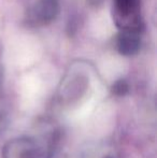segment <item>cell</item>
<instances>
[{"label": "cell", "mask_w": 157, "mask_h": 158, "mask_svg": "<svg viewBox=\"0 0 157 158\" xmlns=\"http://www.w3.org/2000/svg\"><path fill=\"white\" fill-rule=\"evenodd\" d=\"M59 3L57 0H38L34 6V15L40 23H50L57 16Z\"/></svg>", "instance_id": "4"}, {"label": "cell", "mask_w": 157, "mask_h": 158, "mask_svg": "<svg viewBox=\"0 0 157 158\" xmlns=\"http://www.w3.org/2000/svg\"><path fill=\"white\" fill-rule=\"evenodd\" d=\"M118 50L122 55L131 56L140 50V35L136 30H122L118 38Z\"/></svg>", "instance_id": "3"}, {"label": "cell", "mask_w": 157, "mask_h": 158, "mask_svg": "<svg viewBox=\"0 0 157 158\" xmlns=\"http://www.w3.org/2000/svg\"><path fill=\"white\" fill-rule=\"evenodd\" d=\"M6 124H8V114L6 110H2V108H0V130L3 129Z\"/></svg>", "instance_id": "6"}, {"label": "cell", "mask_w": 157, "mask_h": 158, "mask_svg": "<svg viewBox=\"0 0 157 158\" xmlns=\"http://www.w3.org/2000/svg\"><path fill=\"white\" fill-rule=\"evenodd\" d=\"M114 6L118 19H123V30H136L140 32V19L138 17L140 0H114Z\"/></svg>", "instance_id": "2"}, {"label": "cell", "mask_w": 157, "mask_h": 158, "mask_svg": "<svg viewBox=\"0 0 157 158\" xmlns=\"http://www.w3.org/2000/svg\"><path fill=\"white\" fill-rule=\"evenodd\" d=\"M97 158H115L114 154L109 151H105V153H100V154H97Z\"/></svg>", "instance_id": "7"}, {"label": "cell", "mask_w": 157, "mask_h": 158, "mask_svg": "<svg viewBox=\"0 0 157 158\" xmlns=\"http://www.w3.org/2000/svg\"><path fill=\"white\" fill-rule=\"evenodd\" d=\"M2 158H51V148L36 138L19 137L3 146Z\"/></svg>", "instance_id": "1"}, {"label": "cell", "mask_w": 157, "mask_h": 158, "mask_svg": "<svg viewBox=\"0 0 157 158\" xmlns=\"http://www.w3.org/2000/svg\"><path fill=\"white\" fill-rule=\"evenodd\" d=\"M113 92H114V94H116L118 96L125 95L126 93L128 92V84L126 83L125 81H123V80L118 81L113 85Z\"/></svg>", "instance_id": "5"}]
</instances>
